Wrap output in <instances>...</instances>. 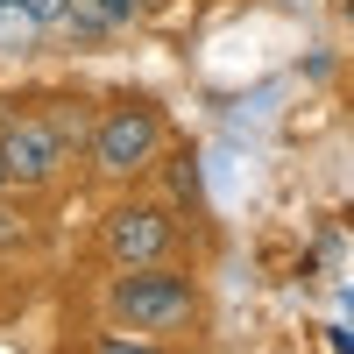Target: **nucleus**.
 I'll list each match as a JSON object with an SVG mask.
<instances>
[{"instance_id":"obj_5","label":"nucleus","mask_w":354,"mask_h":354,"mask_svg":"<svg viewBox=\"0 0 354 354\" xmlns=\"http://www.w3.org/2000/svg\"><path fill=\"white\" fill-rule=\"evenodd\" d=\"M36 113H43V128L57 135V149H64V156L78 163V156H85V142H93V121H100V113H93V100H71V93H57V100H43Z\"/></svg>"},{"instance_id":"obj_1","label":"nucleus","mask_w":354,"mask_h":354,"mask_svg":"<svg viewBox=\"0 0 354 354\" xmlns=\"http://www.w3.org/2000/svg\"><path fill=\"white\" fill-rule=\"evenodd\" d=\"M198 283L185 270H170V262H135L106 283V319L128 333H149V340H177L198 326Z\"/></svg>"},{"instance_id":"obj_11","label":"nucleus","mask_w":354,"mask_h":354,"mask_svg":"<svg viewBox=\"0 0 354 354\" xmlns=\"http://www.w3.org/2000/svg\"><path fill=\"white\" fill-rule=\"evenodd\" d=\"M8 192H15V185H8V170H0V198H8Z\"/></svg>"},{"instance_id":"obj_8","label":"nucleus","mask_w":354,"mask_h":354,"mask_svg":"<svg viewBox=\"0 0 354 354\" xmlns=\"http://www.w3.org/2000/svg\"><path fill=\"white\" fill-rule=\"evenodd\" d=\"M85 354H170L163 340H149V333H128V326H113V333H93V347Z\"/></svg>"},{"instance_id":"obj_6","label":"nucleus","mask_w":354,"mask_h":354,"mask_svg":"<svg viewBox=\"0 0 354 354\" xmlns=\"http://www.w3.org/2000/svg\"><path fill=\"white\" fill-rule=\"evenodd\" d=\"M43 36H50V28H43L36 15H28L21 0H0V50H8V57H28V50H43Z\"/></svg>"},{"instance_id":"obj_10","label":"nucleus","mask_w":354,"mask_h":354,"mask_svg":"<svg viewBox=\"0 0 354 354\" xmlns=\"http://www.w3.org/2000/svg\"><path fill=\"white\" fill-rule=\"evenodd\" d=\"M21 8H28V15H36L43 28H57V21H64V0H21Z\"/></svg>"},{"instance_id":"obj_9","label":"nucleus","mask_w":354,"mask_h":354,"mask_svg":"<svg viewBox=\"0 0 354 354\" xmlns=\"http://www.w3.org/2000/svg\"><path fill=\"white\" fill-rule=\"evenodd\" d=\"M177 198L198 205V163H192V156H177Z\"/></svg>"},{"instance_id":"obj_2","label":"nucleus","mask_w":354,"mask_h":354,"mask_svg":"<svg viewBox=\"0 0 354 354\" xmlns=\"http://www.w3.org/2000/svg\"><path fill=\"white\" fill-rule=\"evenodd\" d=\"M163 106L156 100H121V106H106L100 121H93V142H85V156H93L100 177H142L156 156H163Z\"/></svg>"},{"instance_id":"obj_3","label":"nucleus","mask_w":354,"mask_h":354,"mask_svg":"<svg viewBox=\"0 0 354 354\" xmlns=\"http://www.w3.org/2000/svg\"><path fill=\"white\" fill-rule=\"evenodd\" d=\"M177 241H185V220H177L170 205H156V198H121V205H106V220H100V248H106L113 270L170 262Z\"/></svg>"},{"instance_id":"obj_7","label":"nucleus","mask_w":354,"mask_h":354,"mask_svg":"<svg viewBox=\"0 0 354 354\" xmlns=\"http://www.w3.org/2000/svg\"><path fill=\"white\" fill-rule=\"evenodd\" d=\"M64 8H78V15H93V21L106 28V36H113V28H128V21L142 15V0H64Z\"/></svg>"},{"instance_id":"obj_4","label":"nucleus","mask_w":354,"mask_h":354,"mask_svg":"<svg viewBox=\"0 0 354 354\" xmlns=\"http://www.w3.org/2000/svg\"><path fill=\"white\" fill-rule=\"evenodd\" d=\"M0 170H8V185H21V192H50L57 177L71 170V156L57 149V135L43 128V113L21 106V100L0 106Z\"/></svg>"}]
</instances>
